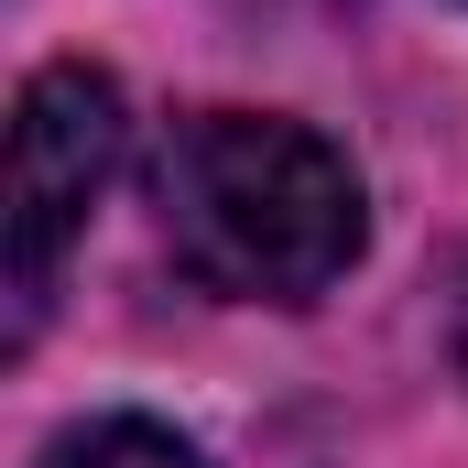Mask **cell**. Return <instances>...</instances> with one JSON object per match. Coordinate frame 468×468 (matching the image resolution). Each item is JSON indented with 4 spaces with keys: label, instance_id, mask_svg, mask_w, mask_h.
<instances>
[{
    "label": "cell",
    "instance_id": "277c9868",
    "mask_svg": "<svg viewBox=\"0 0 468 468\" xmlns=\"http://www.w3.org/2000/svg\"><path fill=\"white\" fill-rule=\"evenodd\" d=\"M447 349H458V381H468V294H458V327H447Z\"/></svg>",
    "mask_w": 468,
    "mask_h": 468
},
{
    "label": "cell",
    "instance_id": "6da1fadb",
    "mask_svg": "<svg viewBox=\"0 0 468 468\" xmlns=\"http://www.w3.org/2000/svg\"><path fill=\"white\" fill-rule=\"evenodd\" d=\"M164 250L229 305H316L370 239L359 164L283 110H197L153 153Z\"/></svg>",
    "mask_w": 468,
    "mask_h": 468
},
{
    "label": "cell",
    "instance_id": "3957f363",
    "mask_svg": "<svg viewBox=\"0 0 468 468\" xmlns=\"http://www.w3.org/2000/svg\"><path fill=\"white\" fill-rule=\"evenodd\" d=\"M33 468H207V458L175 425H153V414H88V425H66Z\"/></svg>",
    "mask_w": 468,
    "mask_h": 468
},
{
    "label": "cell",
    "instance_id": "7a4b0ae2",
    "mask_svg": "<svg viewBox=\"0 0 468 468\" xmlns=\"http://www.w3.org/2000/svg\"><path fill=\"white\" fill-rule=\"evenodd\" d=\"M120 153H131V99H120L110 66L88 55H55L22 77L11 99V338H33L44 294H55V261L77 250L88 207L110 197Z\"/></svg>",
    "mask_w": 468,
    "mask_h": 468
}]
</instances>
